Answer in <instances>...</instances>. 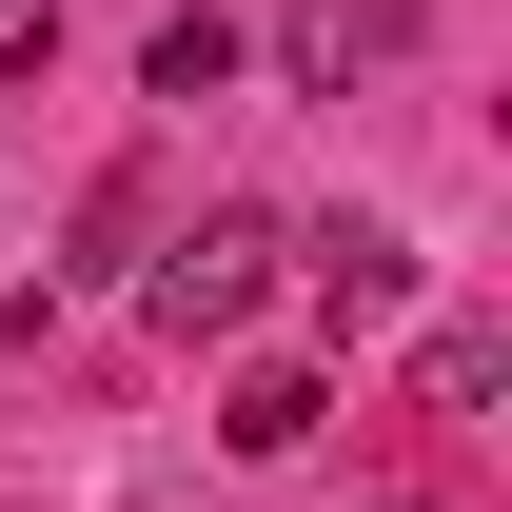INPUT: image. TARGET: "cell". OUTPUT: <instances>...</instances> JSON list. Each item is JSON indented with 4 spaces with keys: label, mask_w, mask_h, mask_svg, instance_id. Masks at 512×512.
Listing matches in <instances>:
<instances>
[{
    "label": "cell",
    "mask_w": 512,
    "mask_h": 512,
    "mask_svg": "<svg viewBox=\"0 0 512 512\" xmlns=\"http://www.w3.org/2000/svg\"><path fill=\"white\" fill-rule=\"evenodd\" d=\"M394 296H414V256H394L375 217H355V237H316V316H335V335H375Z\"/></svg>",
    "instance_id": "cell-2"
},
{
    "label": "cell",
    "mask_w": 512,
    "mask_h": 512,
    "mask_svg": "<svg viewBox=\"0 0 512 512\" xmlns=\"http://www.w3.org/2000/svg\"><path fill=\"white\" fill-rule=\"evenodd\" d=\"M335 20H355V40H414V20H434V0H335Z\"/></svg>",
    "instance_id": "cell-6"
},
{
    "label": "cell",
    "mask_w": 512,
    "mask_h": 512,
    "mask_svg": "<svg viewBox=\"0 0 512 512\" xmlns=\"http://www.w3.org/2000/svg\"><path fill=\"white\" fill-rule=\"evenodd\" d=\"M256 296H276V217H197V237L158 256V316L178 335H237Z\"/></svg>",
    "instance_id": "cell-1"
},
{
    "label": "cell",
    "mask_w": 512,
    "mask_h": 512,
    "mask_svg": "<svg viewBox=\"0 0 512 512\" xmlns=\"http://www.w3.org/2000/svg\"><path fill=\"white\" fill-rule=\"evenodd\" d=\"M316 414H335V394L296 375V355H256V375H237V414H217V434H237V453H296V434H316Z\"/></svg>",
    "instance_id": "cell-3"
},
{
    "label": "cell",
    "mask_w": 512,
    "mask_h": 512,
    "mask_svg": "<svg viewBox=\"0 0 512 512\" xmlns=\"http://www.w3.org/2000/svg\"><path fill=\"white\" fill-rule=\"evenodd\" d=\"M414 375H434V414H473V394H493V375H512V355H493V316H453V335H434V355H414Z\"/></svg>",
    "instance_id": "cell-5"
},
{
    "label": "cell",
    "mask_w": 512,
    "mask_h": 512,
    "mask_svg": "<svg viewBox=\"0 0 512 512\" xmlns=\"http://www.w3.org/2000/svg\"><path fill=\"white\" fill-rule=\"evenodd\" d=\"M237 79V20H158V99H217Z\"/></svg>",
    "instance_id": "cell-4"
}]
</instances>
